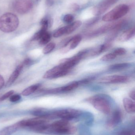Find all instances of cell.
<instances>
[{
  "mask_svg": "<svg viewBox=\"0 0 135 135\" xmlns=\"http://www.w3.org/2000/svg\"><path fill=\"white\" fill-rule=\"evenodd\" d=\"M132 64L128 62L119 63V64H114L110 66L109 69L112 71H120L125 70L131 67Z\"/></svg>",
  "mask_w": 135,
  "mask_h": 135,
  "instance_id": "cell-20",
  "label": "cell"
},
{
  "mask_svg": "<svg viewBox=\"0 0 135 135\" xmlns=\"http://www.w3.org/2000/svg\"><path fill=\"white\" fill-rule=\"evenodd\" d=\"M48 119L43 117H38L28 119L24 120L18 122L20 127L32 128L47 123Z\"/></svg>",
  "mask_w": 135,
  "mask_h": 135,
  "instance_id": "cell-11",
  "label": "cell"
},
{
  "mask_svg": "<svg viewBox=\"0 0 135 135\" xmlns=\"http://www.w3.org/2000/svg\"><path fill=\"white\" fill-rule=\"evenodd\" d=\"M117 56L113 53H109L103 56L101 59L103 61H109L115 59Z\"/></svg>",
  "mask_w": 135,
  "mask_h": 135,
  "instance_id": "cell-27",
  "label": "cell"
},
{
  "mask_svg": "<svg viewBox=\"0 0 135 135\" xmlns=\"http://www.w3.org/2000/svg\"><path fill=\"white\" fill-rule=\"evenodd\" d=\"M128 80L129 79L127 76L113 75L101 78L99 80V82L104 84L126 83Z\"/></svg>",
  "mask_w": 135,
  "mask_h": 135,
  "instance_id": "cell-9",
  "label": "cell"
},
{
  "mask_svg": "<svg viewBox=\"0 0 135 135\" xmlns=\"http://www.w3.org/2000/svg\"><path fill=\"white\" fill-rule=\"evenodd\" d=\"M39 1L40 0H35V1L36 2H39Z\"/></svg>",
  "mask_w": 135,
  "mask_h": 135,
  "instance_id": "cell-40",
  "label": "cell"
},
{
  "mask_svg": "<svg viewBox=\"0 0 135 135\" xmlns=\"http://www.w3.org/2000/svg\"><path fill=\"white\" fill-rule=\"evenodd\" d=\"M120 135H135V132L133 130H126L122 131L120 132Z\"/></svg>",
  "mask_w": 135,
  "mask_h": 135,
  "instance_id": "cell-36",
  "label": "cell"
},
{
  "mask_svg": "<svg viewBox=\"0 0 135 135\" xmlns=\"http://www.w3.org/2000/svg\"><path fill=\"white\" fill-rule=\"evenodd\" d=\"M21 98V97L18 94L12 95L10 98V101L12 102H16L20 100Z\"/></svg>",
  "mask_w": 135,
  "mask_h": 135,
  "instance_id": "cell-35",
  "label": "cell"
},
{
  "mask_svg": "<svg viewBox=\"0 0 135 135\" xmlns=\"http://www.w3.org/2000/svg\"><path fill=\"white\" fill-rule=\"evenodd\" d=\"M72 7H73V9L74 10H78L79 8V6L76 4H73L72 6Z\"/></svg>",
  "mask_w": 135,
  "mask_h": 135,
  "instance_id": "cell-39",
  "label": "cell"
},
{
  "mask_svg": "<svg viewBox=\"0 0 135 135\" xmlns=\"http://www.w3.org/2000/svg\"><path fill=\"white\" fill-rule=\"evenodd\" d=\"M69 70L60 64L47 71L44 74L43 78L46 79L58 78L65 76Z\"/></svg>",
  "mask_w": 135,
  "mask_h": 135,
  "instance_id": "cell-8",
  "label": "cell"
},
{
  "mask_svg": "<svg viewBox=\"0 0 135 135\" xmlns=\"http://www.w3.org/2000/svg\"><path fill=\"white\" fill-rule=\"evenodd\" d=\"M82 40V37L80 35H77L71 37L70 41L67 46L61 48V52L66 53L71 50H73L77 47Z\"/></svg>",
  "mask_w": 135,
  "mask_h": 135,
  "instance_id": "cell-12",
  "label": "cell"
},
{
  "mask_svg": "<svg viewBox=\"0 0 135 135\" xmlns=\"http://www.w3.org/2000/svg\"><path fill=\"white\" fill-rule=\"evenodd\" d=\"M124 22L125 21L124 20H121L107 24L90 32L87 35V36L89 38H94L108 32L111 31L114 29H120L124 24Z\"/></svg>",
  "mask_w": 135,
  "mask_h": 135,
  "instance_id": "cell-6",
  "label": "cell"
},
{
  "mask_svg": "<svg viewBox=\"0 0 135 135\" xmlns=\"http://www.w3.org/2000/svg\"><path fill=\"white\" fill-rule=\"evenodd\" d=\"M100 18V17L97 16L89 19L86 22V26H87V27H90V26L94 25V24L96 23L99 21Z\"/></svg>",
  "mask_w": 135,
  "mask_h": 135,
  "instance_id": "cell-28",
  "label": "cell"
},
{
  "mask_svg": "<svg viewBox=\"0 0 135 135\" xmlns=\"http://www.w3.org/2000/svg\"><path fill=\"white\" fill-rule=\"evenodd\" d=\"M19 21L13 13H7L0 17V30L6 33L12 32L17 28Z\"/></svg>",
  "mask_w": 135,
  "mask_h": 135,
  "instance_id": "cell-1",
  "label": "cell"
},
{
  "mask_svg": "<svg viewBox=\"0 0 135 135\" xmlns=\"http://www.w3.org/2000/svg\"><path fill=\"white\" fill-rule=\"evenodd\" d=\"M82 22L81 21L78 20L72 22L67 26H65L66 35H69L77 30L81 25Z\"/></svg>",
  "mask_w": 135,
  "mask_h": 135,
  "instance_id": "cell-19",
  "label": "cell"
},
{
  "mask_svg": "<svg viewBox=\"0 0 135 135\" xmlns=\"http://www.w3.org/2000/svg\"><path fill=\"white\" fill-rule=\"evenodd\" d=\"M111 44L109 42H107L94 47L93 49H89L88 57H94L99 55L108 50Z\"/></svg>",
  "mask_w": 135,
  "mask_h": 135,
  "instance_id": "cell-13",
  "label": "cell"
},
{
  "mask_svg": "<svg viewBox=\"0 0 135 135\" xmlns=\"http://www.w3.org/2000/svg\"><path fill=\"white\" fill-rule=\"evenodd\" d=\"M123 104L124 109L129 113H134L135 112V103L132 100L125 98L123 100Z\"/></svg>",
  "mask_w": 135,
  "mask_h": 135,
  "instance_id": "cell-17",
  "label": "cell"
},
{
  "mask_svg": "<svg viewBox=\"0 0 135 135\" xmlns=\"http://www.w3.org/2000/svg\"><path fill=\"white\" fill-rule=\"evenodd\" d=\"M135 35V28H131L124 32L118 38V41L120 42H124L128 41L132 38Z\"/></svg>",
  "mask_w": 135,
  "mask_h": 135,
  "instance_id": "cell-18",
  "label": "cell"
},
{
  "mask_svg": "<svg viewBox=\"0 0 135 135\" xmlns=\"http://www.w3.org/2000/svg\"><path fill=\"white\" fill-rule=\"evenodd\" d=\"M78 81H74L70 83H68L65 86H62V93L68 92L72 91L77 89L79 86Z\"/></svg>",
  "mask_w": 135,
  "mask_h": 135,
  "instance_id": "cell-21",
  "label": "cell"
},
{
  "mask_svg": "<svg viewBox=\"0 0 135 135\" xmlns=\"http://www.w3.org/2000/svg\"><path fill=\"white\" fill-rule=\"evenodd\" d=\"M118 1V0H103L94 8L93 13L95 16H98L105 12Z\"/></svg>",
  "mask_w": 135,
  "mask_h": 135,
  "instance_id": "cell-10",
  "label": "cell"
},
{
  "mask_svg": "<svg viewBox=\"0 0 135 135\" xmlns=\"http://www.w3.org/2000/svg\"><path fill=\"white\" fill-rule=\"evenodd\" d=\"M127 53V50L124 48L119 47V48H117L114 50L113 54L116 56H121Z\"/></svg>",
  "mask_w": 135,
  "mask_h": 135,
  "instance_id": "cell-30",
  "label": "cell"
},
{
  "mask_svg": "<svg viewBox=\"0 0 135 135\" xmlns=\"http://www.w3.org/2000/svg\"><path fill=\"white\" fill-rule=\"evenodd\" d=\"M40 86V84H36V85H32L31 86H29L22 92V95L24 96L30 95V94L34 93L39 87Z\"/></svg>",
  "mask_w": 135,
  "mask_h": 135,
  "instance_id": "cell-22",
  "label": "cell"
},
{
  "mask_svg": "<svg viewBox=\"0 0 135 135\" xmlns=\"http://www.w3.org/2000/svg\"><path fill=\"white\" fill-rule=\"evenodd\" d=\"M34 63L33 60L30 58H26L24 60L22 64L24 66H29L31 65Z\"/></svg>",
  "mask_w": 135,
  "mask_h": 135,
  "instance_id": "cell-33",
  "label": "cell"
},
{
  "mask_svg": "<svg viewBox=\"0 0 135 135\" xmlns=\"http://www.w3.org/2000/svg\"><path fill=\"white\" fill-rule=\"evenodd\" d=\"M97 110L105 114H109L111 112V106L106 98L100 96H93L87 99Z\"/></svg>",
  "mask_w": 135,
  "mask_h": 135,
  "instance_id": "cell-4",
  "label": "cell"
},
{
  "mask_svg": "<svg viewBox=\"0 0 135 135\" xmlns=\"http://www.w3.org/2000/svg\"><path fill=\"white\" fill-rule=\"evenodd\" d=\"M94 77H91V78H87L84 79L82 80H80L78 81L79 85H85V84H87L90 82L92 81L93 80H94Z\"/></svg>",
  "mask_w": 135,
  "mask_h": 135,
  "instance_id": "cell-32",
  "label": "cell"
},
{
  "mask_svg": "<svg viewBox=\"0 0 135 135\" xmlns=\"http://www.w3.org/2000/svg\"><path fill=\"white\" fill-rule=\"evenodd\" d=\"M81 114V112L74 109H67L56 111L52 113H49V119L54 118H61L62 119L68 120L77 118Z\"/></svg>",
  "mask_w": 135,
  "mask_h": 135,
  "instance_id": "cell-5",
  "label": "cell"
},
{
  "mask_svg": "<svg viewBox=\"0 0 135 135\" xmlns=\"http://www.w3.org/2000/svg\"><path fill=\"white\" fill-rule=\"evenodd\" d=\"M76 132V128L70 124L68 120L62 119L50 124V132L59 134L71 135Z\"/></svg>",
  "mask_w": 135,
  "mask_h": 135,
  "instance_id": "cell-2",
  "label": "cell"
},
{
  "mask_svg": "<svg viewBox=\"0 0 135 135\" xmlns=\"http://www.w3.org/2000/svg\"><path fill=\"white\" fill-rule=\"evenodd\" d=\"M13 9L19 14H24L29 12L33 8L32 0H14L13 2Z\"/></svg>",
  "mask_w": 135,
  "mask_h": 135,
  "instance_id": "cell-7",
  "label": "cell"
},
{
  "mask_svg": "<svg viewBox=\"0 0 135 135\" xmlns=\"http://www.w3.org/2000/svg\"><path fill=\"white\" fill-rule=\"evenodd\" d=\"M14 92V91H13V90H11L8 91V92H7V93H6L5 94L2 95V96L0 98V101H2L4 100L7 99L8 98L11 97V96L13 94Z\"/></svg>",
  "mask_w": 135,
  "mask_h": 135,
  "instance_id": "cell-31",
  "label": "cell"
},
{
  "mask_svg": "<svg viewBox=\"0 0 135 135\" xmlns=\"http://www.w3.org/2000/svg\"><path fill=\"white\" fill-rule=\"evenodd\" d=\"M4 80L3 77L0 75V89L4 86Z\"/></svg>",
  "mask_w": 135,
  "mask_h": 135,
  "instance_id": "cell-37",
  "label": "cell"
},
{
  "mask_svg": "<svg viewBox=\"0 0 135 135\" xmlns=\"http://www.w3.org/2000/svg\"><path fill=\"white\" fill-rule=\"evenodd\" d=\"M55 47V44L54 43L51 42L48 44L44 48L43 51V53L44 54H49L54 50Z\"/></svg>",
  "mask_w": 135,
  "mask_h": 135,
  "instance_id": "cell-25",
  "label": "cell"
},
{
  "mask_svg": "<svg viewBox=\"0 0 135 135\" xmlns=\"http://www.w3.org/2000/svg\"><path fill=\"white\" fill-rule=\"evenodd\" d=\"M74 20V17L73 15L71 14H67L64 16L63 18V21L65 23L67 24L72 23Z\"/></svg>",
  "mask_w": 135,
  "mask_h": 135,
  "instance_id": "cell-29",
  "label": "cell"
},
{
  "mask_svg": "<svg viewBox=\"0 0 135 135\" xmlns=\"http://www.w3.org/2000/svg\"><path fill=\"white\" fill-rule=\"evenodd\" d=\"M65 35H66V30H65V26H64L56 30L54 32L53 36L55 38H59Z\"/></svg>",
  "mask_w": 135,
  "mask_h": 135,
  "instance_id": "cell-26",
  "label": "cell"
},
{
  "mask_svg": "<svg viewBox=\"0 0 135 135\" xmlns=\"http://www.w3.org/2000/svg\"><path fill=\"white\" fill-rule=\"evenodd\" d=\"M123 115L119 110L115 111L113 114L110 119L108 123V126L109 127H113L120 123L122 120Z\"/></svg>",
  "mask_w": 135,
  "mask_h": 135,
  "instance_id": "cell-14",
  "label": "cell"
},
{
  "mask_svg": "<svg viewBox=\"0 0 135 135\" xmlns=\"http://www.w3.org/2000/svg\"><path fill=\"white\" fill-rule=\"evenodd\" d=\"M129 7L125 4H120L113 9L105 14L102 17V20L105 22H111L119 20L124 16L128 13Z\"/></svg>",
  "mask_w": 135,
  "mask_h": 135,
  "instance_id": "cell-3",
  "label": "cell"
},
{
  "mask_svg": "<svg viewBox=\"0 0 135 135\" xmlns=\"http://www.w3.org/2000/svg\"><path fill=\"white\" fill-rule=\"evenodd\" d=\"M51 38V36L50 34L48 31L46 32L39 40L40 45L41 46H44L48 44Z\"/></svg>",
  "mask_w": 135,
  "mask_h": 135,
  "instance_id": "cell-23",
  "label": "cell"
},
{
  "mask_svg": "<svg viewBox=\"0 0 135 135\" xmlns=\"http://www.w3.org/2000/svg\"><path fill=\"white\" fill-rule=\"evenodd\" d=\"M71 38V37H69V38H66L62 41L60 44L61 48H64V47L67 46L70 41Z\"/></svg>",
  "mask_w": 135,
  "mask_h": 135,
  "instance_id": "cell-34",
  "label": "cell"
},
{
  "mask_svg": "<svg viewBox=\"0 0 135 135\" xmlns=\"http://www.w3.org/2000/svg\"><path fill=\"white\" fill-rule=\"evenodd\" d=\"M23 67H24V66L22 64L19 65L17 67L15 70L13 72L12 74L10 77L9 79H8V81L6 84V86L8 87V86H10L15 81L19 75H20L21 70L23 69Z\"/></svg>",
  "mask_w": 135,
  "mask_h": 135,
  "instance_id": "cell-15",
  "label": "cell"
},
{
  "mask_svg": "<svg viewBox=\"0 0 135 135\" xmlns=\"http://www.w3.org/2000/svg\"><path fill=\"white\" fill-rule=\"evenodd\" d=\"M47 29H45L41 27L40 30L38 31L35 35L33 36L32 38L31 41H35V40H39L40 39L42 36L47 31Z\"/></svg>",
  "mask_w": 135,
  "mask_h": 135,
  "instance_id": "cell-24",
  "label": "cell"
},
{
  "mask_svg": "<svg viewBox=\"0 0 135 135\" xmlns=\"http://www.w3.org/2000/svg\"><path fill=\"white\" fill-rule=\"evenodd\" d=\"M135 91L134 90H132L130 92V93H129V96H130V97H131L132 99L134 100H135Z\"/></svg>",
  "mask_w": 135,
  "mask_h": 135,
  "instance_id": "cell-38",
  "label": "cell"
},
{
  "mask_svg": "<svg viewBox=\"0 0 135 135\" xmlns=\"http://www.w3.org/2000/svg\"><path fill=\"white\" fill-rule=\"evenodd\" d=\"M20 127L18 123L4 128L0 130V135H11L17 131Z\"/></svg>",
  "mask_w": 135,
  "mask_h": 135,
  "instance_id": "cell-16",
  "label": "cell"
}]
</instances>
